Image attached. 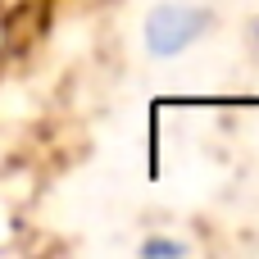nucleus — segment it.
I'll return each mask as SVG.
<instances>
[{
    "label": "nucleus",
    "instance_id": "2",
    "mask_svg": "<svg viewBox=\"0 0 259 259\" xmlns=\"http://www.w3.org/2000/svg\"><path fill=\"white\" fill-rule=\"evenodd\" d=\"M187 246H178V241H146V255H182Z\"/></svg>",
    "mask_w": 259,
    "mask_h": 259
},
{
    "label": "nucleus",
    "instance_id": "1",
    "mask_svg": "<svg viewBox=\"0 0 259 259\" xmlns=\"http://www.w3.org/2000/svg\"><path fill=\"white\" fill-rule=\"evenodd\" d=\"M200 27H205V14H200V9L159 5V9L146 18V46H150V55H178Z\"/></svg>",
    "mask_w": 259,
    "mask_h": 259
}]
</instances>
